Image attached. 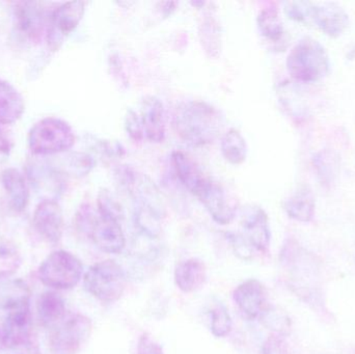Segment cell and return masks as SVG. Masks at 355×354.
I'll list each match as a JSON object with an SVG mask.
<instances>
[{
  "label": "cell",
  "mask_w": 355,
  "mask_h": 354,
  "mask_svg": "<svg viewBox=\"0 0 355 354\" xmlns=\"http://www.w3.org/2000/svg\"><path fill=\"white\" fill-rule=\"evenodd\" d=\"M3 319L0 326V342L6 348L26 346L31 339V294L22 281L4 287L1 299Z\"/></svg>",
  "instance_id": "obj_1"
},
{
  "label": "cell",
  "mask_w": 355,
  "mask_h": 354,
  "mask_svg": "<svg viewBox=\"0 0 355 354\" xmlns=\"http://www.w3.org/2000/svg\"><path fill=\"white\" fill-rule=\"evenodd\" d=\"M173 123L177 134L193 147L212 143L221 129L218 110L206 102L196 100L178 106Z\"/></svg>",
  "instance_id": "obj_2"
},
{
  "label": "cell",
  "mask_w": 355,
  "mask_h": 354,
  "mask_svg": "<svg viewBox=\"0 0 355 354\" xmlns=\"http://www.w3.org/2000/svg\"><path fill=\"white\" fill-rule=\"evenodd\" d=\"M281 263L288 274L290 288L311 305H321L319 266L312 254L289 240L281 251Z\"/></svg>",
  "instance_id": "obj_3"
},
{
  "label": "cell",
  "mask_w": 355,
  "mask_h": 354,
  "mask_svg": "<svg viewBox=\"0 0 355 354\" xmlns=\"http://www.w3.org/2000/svg\"><path fill=\"white\" fill-rule=\"evenodd\" d=\"M125 127L131 139L150 143H162L166 139V109L162 100L155 96L144 98L137 109H129Z\"/></svg>",
  "instance_id": "obj_4"
},
{
  "label": "cell",
  "mask_w": 355,
  "mask_h": 354,
  "mask_svg": "<svg viewBox=\"0 0 355 354\" xmlns=\"http://www.w3.org/2000/svg\"><path fill=\"white\" fill-rule=\"evenodd\" d=\"M329 54L320 42L312 37L300 39L290 51L287 69L292 78L300 82H316L329 72Z\"/></svg>",
  "instance_id": "obj_5"
},
{
  "label": "cell",
  "mask_w": 355,
  "mask_h": 354,
  "mask_svg": "<svg viewBox=\"0 0 355 354\" xmlns=\"http://www.w3.org/2000/svg\"><path fill=\"white\" fill-rule=\"evenodd\" d=\"M75 141L76 136L70 124L53 116L35 123L27 135L29 150L39 156L64 153L75 145Z\"/></svg>",
  "instance_id": "obj_6"
},
{
  "label": "cell",
  "mask_w": 355,
  "mask_h": 354,
  "mask_svg": "<svg viewBox=\"0 0 355 354\" xmlns=\"http://www.w3.org/2000/svg\"><path fill=\"white\" fill-rule=\"evenodd\" d=\"M126 274L114 260H104L92 265L83 278L85 290L104 303H114L126 288Z\"/></svg>",
  "instance_id": "obj_7"
},
{
  "label": "cell",
  "mask_w": 355,
  "mask_h": 354,
  "mask_svg": "<svg viewBox=\"0 0 355 354\" xmlns=\"http://www.w3.org/2000/svg\"><path fill=\"white\" fill-rule=\"evenodd\" d=\"M83 265L70 251L58 249L50 254L39 268L41 282L55 290H69L80 282Z\"/></svg>",
  "instance_id": "obj_8"
},
{
  "label": "cell",
  "mask_w": 355,
  "mask_h": 354,
  "mask_svg": "<svg viewBox=\"0 0 355 354\" xmlns=\"http://www.w3.org/2000/svg\"><path fill=\"white\" fill-rule=\"evenodd\" d=\"M77 224L104 253L120 254L125 249L126 238L118 220L99 213L94 215L89 207H83L77 215Z\"/></svg>",
  "instance_id": "obj_9"
},
{
  "label": "cell",
  "mask_w": 355,
  "mask_h": 354,
  "mask_svg": "<svg viewBox=\"0 0 355 354\" xmlns=\"http://www.w3.org/2000/svg\"><path fill=\"white\" fill-rule=\"evenodd\" d=\"M91 319L83 314L66 316L51 328L49 349L51 354H78L92 334Z\"/></svg>",
  "instance_id": "obj_10"
},
{
  "label": "cell",
  "mask_w": 355,
  "mask_h": 354,
  "mask_svg": "<svg viewBox=\"0 0 355 354\" xmlns=\"http://www.w3.org/2000/svg\"><path fill=\"white\" fill-rule=\"evenodd\" d=\"M85 12V2L69 1L54 8L50 14L47 31L48 47L58 51L67 35L76 29Z\"/></svg>",
  "instance_id": "obj_11"
},
{
  "label": "cell",
  "mask_w": 355,
  "mask_h": 354,
  "mask_svg": "<svg viewBox=\"0 0 355 354\" xmlns=\"http://www.w3.org/2000/svg\"><path fill=\"white\" fill-rule=\"evenodd\" d=\"M194 197L202 204L215 222L221 226L231 224L237 214V205L230 199L227 191L219 183L207 177L198 187Z\"/></svg>",
  "instance_id": "obj_12"
},
{
  "label": "cell",
  "mask_w": 355,
  "mask_h": 354,
  "mask_svg": "<svg viewBox=\"0 0 355 354\" xmlns=\"http://www.w3.org/2000/svg\"><path fill=\"white\" fill-rule=\"evenodd\" d=\"M308 25H315L331 37H338L349 26V16L337 2L311 1Z\"/></svg>",
  "instance_id": "obj_13"
},
{
  "label": "cell",
  "mask_w": 355,
  "mask_h": 354,
  "mask_svg": "<svg viewBox=\"0 0 355 354\" xmlns=\"http://www.w3.org/2000/svg\"><path fill=\"white\" fill-rule=\"evenodd\" d=\"M240 234L258 253L266 254L270 247L271 231L268 215L259 206H248L242 212Z\"/></svg>",
  "instance_id": "obj_14"
},
{
  "label": "cell",
  "mask_w": 355,
  "mask_h": 354,
  "mask_svg": "<svg viewBox=\"0 0 355 354\" xmlns=\"http://www.w3.org/2000/svg\"><path fill=\"white\" fill-rule=\"evenodd\" d=\"M33 227L48 243L58 245L64 233V214L62 207L54 199H45L35 207Z\"/></svg>",
  "instance_id": "obj_15"
},
{
  "label": "cell",
  "mask_w": 355,
  "mask_h": 354,
  "mask_svg": "<svg viewBox=\"0 0 355 354\" xmlns=\"http://www.w3.org/2000/svg\"><path fill=\"white\" fill-rule=\"evenodd\" d=\"M15 24L21 35L31 42H39L45 30L47 14L41 2L19 1L14 3Z\"/></svg>",
  "instance_id": "obj_16"
},
{
  "label": "cell",
  "mask_w": 355,
  "mask_h": 354,
  "mask_svg": "<svg viewBox=\"0 0 355 354\" xmlns=\"http://www.w3.org/2000/svg\"><path fill=\"white\" fill-rule=\"evenodd\" d=\"M233 301L246 318L257 319L268 305L266 287L256 278L244 281L234 290Z\"/></svg>",
  "instance_id": "obj_17"
},
{
  "label": "cell",
  "mask_w": 355,
  "mask_h": 354,
  "mask_svg": "<svg viewBox=\"0 0 355 354\" xmlns=\"http://www.w3.org/2000/svg\"><path fill=\"white\" fill-rule=\"evenodd\" d=\"M175 284L183 293H193L204 287L207 282V267L202 260L196 258L184 260L175 268Z\"/></svg>",
  "instance_id": "obj_18"
},
{
  "label": "cell",
  "mask_w": 355,
  "mask_h": 354,
  "mask_svg": "<svg viewBox=\"0 0 355 354\" xmlns=\"http://www.w3.org/2000/svg\"><path fill=\"white\" fill-rule=\"evenodd\" d=\"M0 180L8 195L10 208L17 213L25 211L29 204L31 193L22 172L14 168H6L0 175Z\"/></svg>",
  "instance_id": "obj_19"
},
{
  "label": "cell",
  "mask_w": 355,
  "mask_h": 354,
  "mask_svg": "<svg viewBox=\"0 0 355 354\" xmlns=\"http://www.w3.org/2000/svg\"><path fill=\"white\" fill-rule=\"evenodd\" d=\"M24 112V98L20 91L8 81L0 79V125L18 122Z\"/></svg>",
  "instance_id": "obj_20"
},
{
  "label": "cell",
  "mask_w": 355,
  "mask_h": 354,
  "mask_svg": "<svg viewBox=\"0 0 355 354\" xmlns=\"http://www.w3.org/2000/svg\"><path fill=\"white\" fill-rule=\"evenodd\" d=\"M172 164L178 180L189 193L194 195L207 178L206 175L202 172L200 166L184 152L176 151L172 154Z\"/></svg>",
  "instance_id": "obj_21"
},
{
  "label": "cell",
  "mask_w": 355,
  "mask_h": 354,
  "mask_svg": "<svg viewBox=\"0 0 355 354\" xmlns=\"http://www.w3.org/2000/svg\"><path fill=\"white\" fill-rule=\"evenodd\" d=\"M37 317L44 328H53L66 317V305L53 291L42 293L37 301Z\"/></svg>",
  "instance_id": "obj_22"
},
{
  "label": "cell",
  "mask_w": 355,
  "mask_h": 354,
  "mask_svg": "<svg viewBox=\"0 0 355 354\" xmlns=\"http://www.w3.org/2000/svg\"><path fill=\"white\" fill-rule=\"evenodd\" d=\"M286 213L300 222H312L316 210L314 195L308 187H302L284 204Z\"/></svg>",
  "instance_id": "obj_23"
},
{
  "label": "cell",
  "mask_w": 355,
  "mask_h": 354,
  "mask_svg": "<svg viewBox=\"0 0 355 354\" xmlns=\"http://www.w3.org/2000/svg\"><path fill=\"white\" fill-rule=\"evenodd\" d=\"M164 209L148 204H135V224L149 238H157L162 233Z\"/></svg>",
  "instance_id": "obj_24"
},
{
  "label": "cell",
  "mask_w": 355,
  "mask_h": 354,
  "mask_svg": "<svg viewBox=\"0 0 355 354\" xmlns=\"http://www.w3.org/2000/svg\"><path fill=\"white\" fill-rule=\"evenodd\" d=\"M221 153L229 163L240 166L248 157V143L237 129L232 128L221 137Z\"/></svg>",
  "instance_id": "obj_25"
},
{
  "label": "cell",
  "mask_w": 355,
  "mask_h": 354,
  "mask_svg": "<svg viewBox=\"0 0 355 354\" xmlns=\"http://www.w3.org/2000/svg\"><path fill=\"white\" fill-rule=\"evenodd\" d=\"M259 31L265 39L279 42L285 33L283 21L277 6H269L262 8L257 18Z\"/></svg>",
  "instance_id": "obj_26"
},
{
  "label": "cell",
  "mask_w": 355,
  "mask_h": 354,
  "mask_svg": "<svg viewBox=\"0 0 355 354\" xmlns=\"http://www.w3.org/2000/svg\"><path fill=\"white\" fill-rule=\"evenodd\" d=\"M259 319L272 335L285 337L291 330V319L285 312L273 306L267 305Z\"/></svg>",
  "instance_id": "obj_27"
},
{
  "label": "cell",
  "mask_w": 355,
  "mask_h": 354,
  "mask_svg": "<svg viewBox=\"0 0 355 354\" xmlns=\"http://www.w3.org/2000/svg\"><path fill=\"white\" fill-rule=\"evenodd\" d=\"M200 35L205 51L208 52L209 55L212 57L218 56L221 49L220 30L218 22L212 15L209 14L202 20Z\"/></svg>",
  "instance_id": "obj_28"
},
{
  "label": "cell",
  "mask_w": 355,
  "mask_h": 354,
  "mask_svg": "<svg viewBox=\"0 0 355 354\" xmlns=\"http://www.w3.org/2000/svg\"><path fill=\"white\" fill-rule=\"evenodd\" d=\"M211 333L216 338H225L231 333L233 320L227 308L223 303H217L211 310Z\"/></svg>",
  "instance_id": "obj_29"
},
{
  "label": "cell",
  "mask_w": 355,
  "mask_h": 354,
  "mask_svg": "<svg viewBox=\"0 0 355 354\" xmlns=\"http://www.w3.org/2000/svg\"><path fill=\"white\" fill-rule=\"evenodd\" d=\"M98 213L103 218H112V220H121L124 218V211L122 206L110 195V191L102 189L98 195Z\"/></svg>",
  "instance_id": "obj_30"
},
{
  "label": "cell",
  "mask_w": 355,
  "mask_h": 354,
  "mask_svg": "<svg viewBox=\"0 0 355 354\" xmlns=\"http://www.w3.org/2000/svg\"><path fill=\"white\" fill-rule=\"evenodd\" d=\"M232 247H233L234 253L237 255L240 259L250 260L254 256V249L250 247V243L244 239L240 233H231L227 235Z\"/></svg>",
  "instance_id": "obj_31"
},
{
  "label": "cell",
  "mask_w": 355,
  "mask_h": 354,
  "mask_svg": "<svg viewBox=\"0 0 355 354\" xmlns=\"http://www.w3.org/2000/svg\"><path fill=\"white\" fill-rule=\"evenodd\" d=\"M262 354H289L284 337L271 334L263 343Z\"/></svg>",
  "instance_id": "obj_32"
},
{
  "label": "cell",
  "mask_w": 355,
  "mask_h": 354,
  "mask_svg": "<svg viewBox=\"0 0 355 354\" xmlns=\"http://www.w3.org/2000/svg\"><path fill=\"white\" fill-rule=\"evenodd\" d=\"M137 354H164L162 345L151 336L145 333L139 337L137 342Z\"/></svg>",
  "instance_id": "obj_33"
},
{
  "label": "cell",
  "mask_w": 355,
  "mask_h": 354,
  "mask_svg": "<svg viewBox=\"0 0 355 354\" xmlns=\"http://www.w3.org/2000/svg\"><path fill=\"white\" fill-rule=\"evenodd\" d=\"M94 161L89 156L85 154H75L71 161V168L74 170L77 175L85 176L91 172L93 168Z\"/></svg>",
  "instance_id": "obj_34"
},
{
  "label": "cell",
  "mask_w": 355,
  "mask_h": 354,
  "mask_svg": "<svg viewBox=\"0 0 355 354\" xmlns=\"http://www.w3.org/2000/svg\"><path fill=\"white\" fill-rule=\"evenodd\" d=\"M21 354H40L39 351H35V349L33 348H29L27 349L25 353H21Z\"/></svg>",
  "instance_id": "obj_35"
}]
</instances>
